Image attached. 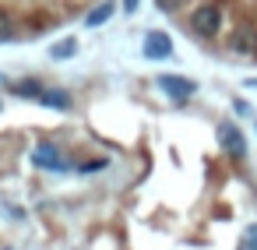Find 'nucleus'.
I'll list each match as a JSON object with an SVG mask.
<instances>
[{"label": "nucleus", "mask_w": 257, "mask_h": 250, "mask_svg": "<svg viewBox=\"0 0 257 250\" xmlns=\"http://www.w3.org/2000/svg\"><path fill=\"white\" fill-rule=\"evenodd\" d=\"M138 4H141V0H123V11H127V15H134V11H138Z\"/></svg>", "instance_id": "4468645a"}, {"label": "nucleus", "mask_w": 257, "mask_h": 250, "mask_svg": "<svg viewBox=\"0 0 257 250\" xmlns=\"http://www.w3.org/2000/svg\"><path fill=\"white\" fill-rule=\"evenodd\" d=\"M39 106H46V109H71V95L64 92V88H43V95H39Z\"/></svg>", "instance_id": "0eeeda50"}, {"label": "nucleus", "mask_w": 257, "mask_h": 250, "mask_svg": "<svg viewBox=\"0 0 257 250\" xmlns=\"http://www.w3.org/2000/svg\"><path fill=\"white\" fill-rule=\"evenodd\" d=\"M141 50H145L148 60H166V57L173 53V39H169L166 32H159V29H152V32H145Z\"/></svg>", "instance_id": "20e7f679"}, {"label": "nucleus", "mask_w": 257, "mask_h": 250, "mask_svg": "<svg viewBox=\"0 0 257 250\" xmlns=\"http://www.w3.org/2000/svg\"><path fill=\"white\" fill-rule=\"evenodd\" d=\"M218 145L229 159H246V138L232 123H218Z\"/></svg>", "instance_id": "f03ea898"}, {"label": "nucleus", "mask_w": 257, "mask_h": 250, "mask_svg": "<svg viewBox=\"0 0 257 250\" xmlns=\"http://www.w3.org/2000/svg\"><path fill=\"white\" fill-rule=\"evenodd\" d=\"M190 29L201 39H215L222 32V8L218 4H197L194 15H190Z\"/></svg>", "instance_id": "f257e3e1"}, {"label": "nucleus", "mask_w": 257, "mask_h": 250, "mask_svg": "<svg viewBox=\"0 0 257 250\" xmlns=\"http://www.w3.org/2000/svg\"><path fill=\"white\" fill-rule=\"evenodd\" d=\"M74 53H78V43H74V39H64V43H57V46L50 50L53 60H71Z\"/></svg>", "instance_id": "9d476101"}, {"label": "nucleus", "mask_w": 257, "mask_h": 250, "mask_svg": "<svg viewBox=\"0 0 257 250\" xmlns=\"http://www.w3.org/2000/svg\"><path fill=\"white\" fill-rule=\"evenodd\" d=\"M239 250H257V222L243 229V236H239Z\"/></svg>", "instance_id": "9b49d317"}, {"label": "nucleus", "mask_w": 257, "mask_h": 250, "mask_svg": "<svg viewBox=\"0 0 257 250\" xmlns=\"http://www.w3.org/2000/svg\"><path fill=\"white\" fill-rule=\"evenodd\" d=\"M43 88H46V85H43V81H36V78H32V81H18V85H11V92H15V95H22V99H36V102H39Z\"/></svg>", "instance_id": "1a4fd4ad"}, {"label": "nucleus", "mask_w": 257, "mask_h": 250, "mask_svg": "<svg viewBox=\"0 0 257 250\" xmlns=\"http://www.w3.org/2000/svg\"><path fill=\"white\" fill-rule=\"evenodd\" d=\"M159 88H162L169 99H176V102H183V99H190V95L197 92V85H194L190 78H180V74H159Z\"/></svg>", "instance_id": "7ed1b4c3"}, {"label": "nucleus", "mask_w": 257, "mask_h": 250, "mask_svg": "<svg viewBox=\"0 0 257 250\" xmlns=\"http://www.w3.org/2000/svg\"><path fill=\"white\" fill-rule=\"evenodd\" d=\"M102 166H106V162H102V159H95V162H81L78 169H81V173H95V169H102Z\"/></svg>", "instance_id": "ddd939ff"}, {"label": "nucleus", "mask_w": 257, "mask_h": 250, "mask_svg": "<svg viewBox=\"0 0 257 250\" xmlns=\"http://www.w3.org/2000/svg\"><path fill=\"white\" fill-rule=\"evenodd\" d=\"M113 11H116L113 0H102L99 8H92V11L85 15V25H88V29H99V25H106V22L113 18Z\"/></svg>", "instance_id": "6e6552de"}, {"label": "nucleus", "mask_w": 257, "mask_h": 250, "mask_svg": "<svg viewBox=\"0 0 257 250\" xmlns=\"http://www.w3.org/2000/svg\"><path fill=\"white\" fill-rule=\"evenodd\" d=\"M229 50H232V53H243V57H246V53H257V29L243 22V25L229 36Z\"/></svg>", "instance_id": "423d86ee"}, {"label": "nucleus", "mask_w": 257, "mask_h": 250, "mask_svg": "<svg viewBox=\"0 0 257 250\" xmlns=\"http://www.w3.org/2000/svg\"><path fill=\"white\" fill-rule=\"evenodd\" d=\"M32 162H36L39 169H64V155H60V148L50 145V141H39V145L32 148Z\"/></svg>", "instance_id": "39448f33"}, {"label": "nucleus", "mask_w": 257, "mask_h": 250, "mask_svg": "<svg viewBox=\"0 0 257 250\" xmlns=\"http://www.w3.org/2000/svg\"><path fill=\"white\" fill-rule=\"evenodd\" d=\"M8 39H15V22H11V15L0 11V43H8Z\"/></svg>", "instance_id": "f8f14e48"}]
</instances>
